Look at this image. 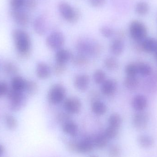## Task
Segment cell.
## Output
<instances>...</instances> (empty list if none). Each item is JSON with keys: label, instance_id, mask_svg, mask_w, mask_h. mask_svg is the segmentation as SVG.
Listing matches in <instances>:
<instances>
[{"label": "cell", "instance_id": "3", "mask_svg": "<svg viewBox=\"0 0 157 157\" xmlns=\"http://www.w3.org/2000/svg\"><path fill=\"white\" fill-rule=\"evenodd\" d=\"M129 32L131 38L135 42H141L147 37L148 30L146 26L139 20H134L131 22Z\"/></svg>", "mask_w": 157, "mask_h": 157}, {"label": "cell", "instance_id": "11", "mask_svg": "<svg viewBox=\"0 0 157 157\" xmlns=\"http://www.w3.org/2000/svg\"><path fill=\"white\" fill-rule=\"evenodd\" d=\"M92 137H87L75 144V151L81 154L90 153L94 148Z\"/></svg>", "mask_w": 157, "mask_h": 157}, {"label": "cell", "instance_id": "39", "mask_svg": "<svg viewBox=\"0 0 157 157\" xmlns=\"http://www.w3.org/2000/svg\"><path fill=\"white\" fill-rule=\"evenodd\" d=\"M101 34L104 37L110 38L114 35V31L113 29L108 26H103L100 28Z\"/></svg>", "mask_w": 157, "mask_h": 157}, {"label": "cell", "instance_id": "17", "mask_svg": "<svg viewBox=\"0 0 157 157\" xmlns=\"http://www.w3.org/2000/svg\"><path fill=\"white\" fill-rule=\"evenodd\" d=\"M110 48L113 55L116 56L121 55L125 48V45L122 39L117 38L113 40Z\"/></svg>", "mask_w": 157, "mask_h": 157}, {"label": "cell", "instance_id": "49", "mask_svg": "<svg viewBox=\"0 0 157 157\" xmlns=\"http://www.w3.org/2000/svg\"><path fill=\"white\" fill-rule=\"evenodd\" d=\"M90 157H98L95 156H91Z\"/></svg>", "mask_w": 157, "mask_h": 157}, {"label": "cell", "instance_id": "43", "mask_svg": "<svg viewBox=\"0 0 157 157\" xmlns=\"http://www.w3.org/2000/svg\"><path fill=\"white\" fill-rule=\"evenodd\" d=\"M9 90L8 85L5 81H0V97L7 94Z\"/></svg>", "mask_w": 157, "mask_h": 157}, {"label": "cell", "instance_id": "7", "mask_svg": "<svg viewBox=\"0 0 157 157\" xmlns=\"http://www.w3.org/2000/svg\"><path fill=\"white\" fill-rule=\"evenodd\" d=\"M149 121V115L146 111L136 112L132 117L134 127L138 130H144L147 127Z\"/></svg>", "mask_w": 157, "mask_h": 157}, {"label": "cell", "instance_id": "8", "mask_svg": "<svg viewBox=\"0 0 157 157\" xmlns=\"http://www.w3.org/2000/svg\"><path fill=\"white\" fill-rule=\"evenodd\" d=\"M81 101L76 97H70L64 100L63 108L69 114H77L81 110Z\"/></svg>", "mask_w": 157, "mask_h": 157}, {"label": "cell", "instance_id": "33", "mask_svg": "<svg viewBox=\"0 0 157 157\" xmlns=\"http://www.w3.org/2000/svg\"><path fill=\"white\" fill-rule=\"evenodd\" d=\"M38 85L36 81L33 80H26L25 91L28 95L32 96L37 92Z\"/></svg>", "mask_w": 157, "mask_h": 157}, {"label": "cell", "instance_id": "2", "mask_svg": "<svg viewBox=\"0 0 157 157\" xmlns=\"http://www.w3.org/2000/svg\"><path fill=\"white\" fill-rule=\"evenodd\" d=\"M76 48L79 54L84 56H96L100 53V46L98 42L89 39L79 40L76 45Z\"/></svg>", "mask_w": 157, "mask_h": 157}, {"label": "cell", "instance_id": "47", "mask_svg": "<svg viewBox=\"0 0 157 157\" xmlns=\"http://www.w3.org/2000/svg\"><path fill=\"white\" fill-rule=\"evenodd\" d=\"M4 151V147L2 145H0V156L2 155Z\"/></svg>", "mask_w": 157, "mask_h": 157}, {"label": "cell", "instance_id": "6", "mask_svg": "<svg viewBox=\"0 0 157 157\" xmlns=\"http://www.w3.org/2000/svg\"><path fill=\"white\" fill-rule=\"evenodd\" d=\"M65 42L63 34L60 31H54L48 36L46 39L47 46L49 48L58 50L62 48Z\"/></svg>", "mask_w": 157, "mask_h": 157}, {"label": "cell", "instance_id": "26", "mask_svg": "<svg viewBox=\"0 0 157 157\" xmlns=\"http://www.w3.org/2000/svg\"><path fill=\"white\" fill-rule=\"evenodd\" d=\"M94 147L101 149L107 146L109 139L104 135V133H100L92 137Z\"/></svg>", "mask_w": 157, "mask_h": 157}, {"label": "cell", "instance_id": "29", "mask_svg": "<svg viewBox=\"0 0 157 157\" xmlns=\"http://www.w3.org/2000/svg\"><path fill=\"white\" fill-rule=\"evenodd\" d=\"M109 126L115 129H119L121 125L122 120L121 115L118 113H113L109 117Z\"/></svg>", "mask_w": 157, "mask_h": 157}, {"label": "cell", "instance_id": "4", "mask_svg": "<svg viewBox=\"0 0 157 157\" xmlns=\"http://www.w3.org/2000/svg\"><path fill=\"white\" fill-rule=\"evenodd\" d=\"M62 17L67 22L75 23L78 21L79 13L78 10L66 2H61L58 6Z\"/></svg>", "mask_w": 157, "mask_h": 157}, {"label": "cell", "instance_id": "15", "mask_svg": "<svg viewBox=\"0 0 157 157\" xmlns=\"http://www.w3.org/2000/svg\"><path fill=\"white\" fill-rule=\"evenodd\" d=\"M90 83V78L86 74H79L75 76L74 85L75 88L80 91H85L87 89Z\"/></svg>", "mask_w": 157, "mask_h": 157}, {"label": "cell", "instance_id": "41", "mask_svg": "<svg viewBox=\"0 0 157 157\" xmlns=\"http://www.w3.org/2000/svg\"><path fill=\"white\" fill-rule=\"evenodd\" d=\"M23 93H24L22 91H18L11 88V89H9L6 95L9 101H11L19 98Z\"/></svg>", "mask_w": 157, "mask_h": 157}, {"label": "cell", "instance_id": "16", "mask_svg": "<svg viewBox=\"0 0 157 157\" xmlns=\"http://www.w3.org/2000/svg\"><path fill=\"white\" fill-rule=\"evenodd\" d=\"M51 74V69L50 66L44 62L39 63L36 67V75L40 79H47Z\"/></svg>", "mask_w": 157, "mask_h": 157}, {"label": "cell", "instance_id": "24", "mask_svg": "<svg viewBox=\"0 0 157 157\" xmlns=\"http://www.w3.org/2000/svg\"><path fill=\"white\" fill-rule=\"evenodd\" d=\"M91 108L93 113L99 116L103 115L107 112V106L104 102L99 100L92 101Z\"/></svg>", "mask_w": 157, "mask_h": 157}, {"label": "cell", "instance_id": "45", "mask_svg": "<svg viewBox=\"0 0 157 157\" xmlns=\"http://www.w3.org/2000/svg\"><path fill=\"white\" fill-rule=\"evenodd\" d=\"M106 0H89L90 4L93 7H99L102 6L106 3Z\"/></svg>", "mask_w": 157, "mask_h": 157}, {"label": "cell", "instance_id": "1", "mask_svg": "<svg viewBox=\"0 0 157 157\" xmlns=\"http://www.w3.org/2000/svg\"><path fill=\"white\" fill-rule=\"evenodd\" d=\"M17 56L21 59L29 57L31 52V42L29 34L21 29H15L12 34Z\"/></svg>", "mask_w": 157, "mask_h": 157}, {"label": "cell", "instance_id": "48", "mask_svg": "<svg viewBox=\"0 0 157 157\" xmlns=\"http://www.w3.org/2000/svg\"><path fill=\"white\" fill-rule=\"evenodd\" d=\"M154 55H155V60L156 62L157 63V50L154 53Z\"/></svg>", "mask_w": 157, "mask_h": 157}, {"label": "cell", "instance_id": "27", "mask_svg": "<svg viewBox=\"0 0 157 157\" xmlns=\"http://www.w3.org/2000/svg\"><path fill=\"white\" fill-rule=\"evenodd\" d=\"M138 142L139 145L143 148H149L154 144V138L147 135H141L138 137Z\"/></svg>", "mask_w": 157, "mask_h": 157}, {"label": "cell", "instance_id": "36", "mask_svg": "<svg viewBox=\"0 0 157 157\" xmlns=\"http://www.w3.org/2000/svg\"><path fill=\"white\" fill-rule=\"evenodd\" d=\"M5 121L6 126L9 130H14L17 126L16 119L11 114H7L5 116Z\"/></svg>", "mask_w": 157, "mask_h": 157}, {"label": "cell", "instance_id": "22", "mask_svg": "<svg viewBox=\"0 0 157 157\" xmlns=\"http://www.w3.org/2000/svg\"><path fill=\"white\" fill-rule=\"evenodd\" d=\"M136 63L138 75L142 77L146 78L153 73L154 70L149 63L144 61L138 62Z\"/></svg>", "mask_w": 157, "mask_h": 157}, {"label": "cell", "instance_id": "32", "mask_svg": "<svg viewBox=\"0 0 157 157\" xmlns=\"http://www.w3.org/2000/svg\"><path fill=\"white\" fill-rule=\"evenodd\" d=\"M135 11L136 13L139 15H145L149 12V5L145 2H138L136 5Z\"/></svg>", "mask_w": 157, "mask_h": 157}, {"label": "cell", "instance_id": "14", "mask_svg": "<svg viewBox=\"0 0 157 157\" xmlns=\"http://www.w3.org/2000/svg\"><path fill=\"white\" fill-rule=\"evenodd\" d=\"M11 15L17 25L22 26H25L29 22V17L27 14L19 10L13 9L11 12Z\"/></svg>", "mask_w": 157, "mask_h": 157}, {"label": "cell", "instance_id": "30", "mask_svg": "<svg viewBox=\"0 0 157 157\" xmlns=\"http://www.w3.org/2000/svg\"><path fill=\"white\" fill-rule=\"evenodd\" d=\"M104 67L109 71H114L118 69L119 63L116 58L113 57H109L104 61Z\"/></svg>", "mask_w": 157, "mask_h": 157}, {"label": "cell", "instance_id": "25", "mask_svg": "<svg viewBox=\"0 0 157 157\" xmlns=\"http://www.w3.org/2000/svg\"><path fill=\"white\" fill-rule=\"evenodd\" d=\"M26 80L19 75L14 76L11 81L12 88L23 92L25 91Z\"/></svg>", "mask_w": 157, "mask_h": 157}, {"label": "cell", "instance_id": "23", "mask_svg": "<svg viewBox=\"0 0 157 157\" xmlns=\"http://www.w3.org/2000/svg\"><path fill=\"white\" fill-rule=\"evenodd\" d=\"M34 30L38 35L42 36L46 33L47 25L45 18L42 16L38 17L36 18L33 24Z\"/></svg>", "mask_w": 157, "mask_h": 157}, {"label": "cell", "instance_id": "28", "mask_svg": "<svg viewBox=\"0 0 157 157\" xmlns=\"http://www.w3.org/2000/svg\"><path fill=\"white\" fill-rule=\"evenodd\" d=\"M3 70L6 75L9 76H14L17 75L18 68L16 65L12 62H7L4 64Z\"/></svg>", "mask_w": 157, "mask_h": 157}, {"label": "cell", "instance_id": "5", "mask_svg": "<svg viewBox=\"0 0 157 157\" xmlns=\"http://www.w3.org/2000/svg\"><path fill=\"white\" fill-rule=\"evenodd\" d=\"M66 95V89L61 84H55L49 90L48 100L52 104L57 105L64 101Z\"/></svg>", "mask_w": 157, "mask_h": 157}, {"label": "cell", "instance_id": "35", "mask_svg": "<svg viewBox=\"0 0 157 157\" xmlns=\"http://www.w3.org/2000/svg\"><path fill=\"white\" fill-rule=\"evenodd\" d=\"M93 79L96 84L101 85L106 80V74L102 70H96L93 74Z\"/></svg>", "mask_w": 157, "mask_h": 157}, {"label": "cell", "instance_id": "12", "mask_svg": "<svg viewBox=\"0 0 157 157\" xmlns=\"http://www.w3.org/2000/svg\"><path fill=\"white\" fill-rule=\"evenodd\" d=\"M118 89V84L115 79H106L101 84V92L107 97H111L115 94Z\"/></svg>", "mask_w": 157, "mask_h": 157}, {"label": "cell", "instance_id": "31", "mask_svg": "<svg viewBox=\"0 0 157 157\" xmlns=\"http://www.w3.org/2000/svg\"><path fill=\"white\" fill-rule=\"evenodd\" d=\"M124 72L126 76H137L138 72L136 63L131 62L126 64L124 68Z\"/></svg>", "mask_w": 157, "mask_h": 157}, {"label": "cell", "instance_id": "40", "mask_svg": "<svg viewBox=\"0 0 157 157\" xmlns=\"http://www.w3.org/2000/svg\"><path fill=\"white\" fill-rule=\"evenodd\" d=\"M66 70V64L56 62L53 67V71L57 75H61Z\"/></svg>", "mask_w": 157, "mask_h": 157}, {"label": "cell", "instance_id": "10", "mask_svg": "<svg viewBox=\"0 0 157 157\" xmlns=\"http://www.w3.org/2000/svg\"><path fill=\"white\" fill-rule=\"evenodd\" d=\"M145 78L146 79L142 86L144 90L149 94L157 93V69L154 70L150 76Z\"/></svg>", "mask_w": 157, "mask_h": 157}, {"label": "cell", "instance_id": "46", "mask_svg": "<svg viewBox=\"0 0 157 157\" xmlns=\"http://www.w3.org/2000/svg\"><path fill=\"white\" fill-rule=\"evenodd\" d=\"M27 7L30 9H33L36 6L37 2L36 0H28L26 3Z\"/></svg>", "mask_w": 157, "mask_h": 157}, {"label": "cell", "instance_id": "9", "mask_svg": "<svg viewBox=\"0 0 157 157\" xmlns=\"http://www.w3.org/2000/svg\"><path fill=\"white\" fill-rule=\"evenodd\" d=\"M148 100L145 95L139 94L135 95L131 100V106L135 112L146 111L148 106Z\"/></svg>", "mask_w": 157, "mask_h": 157}, {"label": "cell", "instance_id": "13", "mask_svg": "<svg viewBox=\"0 0 157 157\" xmlns=\"http://www.w3.org/2000/svg\"><path fill=\"white\" fill-rule=\"evenodd\" d=\"M143 52L154 54L157 50V39L153 37H147L141 42Z\"/></svg>", "mask_w": 157, "mask_h": 157}, {"label": "cell", "instance_id": "18", "mask_svg": "<svg viewBox=\"0 0 157 157\" xmlns=\"http://www.w3.org/2000/svg\"><path fill=\"white\" fill-rule=\"evenodd\" d=\"M26 96L23 93L20 97L10 101L9 104V108L12 111L17 112L20 111L23 109L26 104Z\"/></svg>", "mask_w": 157, "mask_h": 157}, {"label": "cell", "instance_id": "44", "mask_svg": "<svg viewBox=\"0 0 157 157\" xmlns=\"http://www.w3.org/2000/svg\"><path fill=\"white\" fill-rule=\"evenodd\" d=\"M69 114H70L67 113V112L66 113H60L57 116V120L60 122L62 123L63 124L65 122L71 120Z\"/></svg>", "mask_w": 157, "mask_h": 157}, {"label": "cell", "instance_id": "20", "mask_svg": "<svg viewBox=\"0 0 157 157\" xmlns=\"http://www.w3.org/2000/svg\"><path fill=\"white\" fill-rule=\"evenodd\" d=\"M123 85L128 90L134 91L140 86V81L137 76H126L124 79Z\"/></svg>", "mask_w": 157, "mask_h": 157}, {"label": "cell", "instance_id": "38", "mask_svg": "<svg viewBox=\"0 0 157 157\" xmlns=\"http://www.w3.org/2000/svg\"><path fill=\"white\" fill-rule=\"evenodd\" d=\"M121 155V150L117 145H112L109 149V155L110 157H120Z\"/></svg>", "mask_w": 157, "mask_h": 157}, {"label": "cell", "instance_id": "37", "mask_svg": "<svg viewBox=\"0 0 157 157\" xmlns=\"http://www.w3.org/2000/svg\"><path fill=\"white\" fill-rule=\"evenodd\" d=\"M103 133L109 140L113 139L118 136L119 129H115L109 126L106 128Z\"/></svg>", "mask_w": 157, "mask_h": 157}, {"label": "cell", "instance_id": "19", "mask_svg": "<svg viewBox=\"0 0 157 157\" xmlns=\"http://www.w3.org/2000/svg\"><path fill=\"white\" fill-rule=\"evenodd\" d=\"M73 55L68 50L65 49H60L57 50L55 55L56 62L66 64L71 60Z\"/></svg>", "mask_w": 157, "mask_h": 157}, {"label": "cell", "instance_id": "34", "mask_svg": "<svg viewBox=\"0 0 157 157\" xmlns=\"http://www.w3.org/2000/svg\"><path fill=\"white\" fill-rule=\"evenodd\" d=\"M71 60L73 63L77 66H83L88 63L87 58L86 56L79 54L75 56H73Z\"/></svg>", "mask_w": 157, "mask_h": 157}, {"label": "cell", "instance_id": "42", "mask_svg": "<svg viewBox=\"0 0 157 157\" xmlns=\"http://www.w3.org/2000/svg\"><path fill=\"white\" fill-rule=\"evenodd\" d=\"M24 4V0H10V5L14 10H19Z\"/></svg>", "mask_w": 157, "mask_h": 157}, {"label": "cell", "instance_id": "21", "mask_svg": "<svg viewBox=\"0 0 157 157\" xmlns=\"http://www.w3.org/2000/svg\"><path fill=\"white\" fill-rule=\"evenodd\" d=\"M62 130L66 134L75 137L78 132V127L73 121L70 120L63 124Z\"/></svg>", "mask_w": 157, "mask_h": 157}]
</instances>
